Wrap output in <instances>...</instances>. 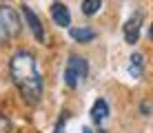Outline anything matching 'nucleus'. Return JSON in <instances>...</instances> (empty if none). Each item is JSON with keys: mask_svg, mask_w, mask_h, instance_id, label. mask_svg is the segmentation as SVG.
Listing matches in <instances>:
<instances>
[{"mask_svg": "<svg viewBox=\"0 0 153 133\" xmlns=\"http://www.w3.org/2000/svg\"><path fill=\"white\" fill-rule=\"evenodd\" d=\"M69 33H71V38L76 42H91V40H96V31L89 29V27H71Z\"/></svg>", "mask_w": 153, "mask_h": 133, "instance_id": "nucleus-8", "label": "nucleus"}, {"mask_svg": "<svg viewBox=\"0 0 153 133\" xmlns=\"http://www.w3.org/2000/svg\"><path fill=\"white\" fill-rule=\"evenodd\" d=\"M67 118H69L67 113H62V115H60V120L56 122V129H53V133H65V126H67Z\"/></svg>", "mask_w": 153, "mask_h": 133, "instance_id": "nucleus-11", "label": "nucleus"}, {"mask_svg": "<svg viewBox=\"0 0 153 133\" xmlns=\"http://www.w3.org/2000/svg\"><path fill=\"white\" fill-rule=\"evenodd\" d=\"M22 16H25V20H27V25H29V29H31V33L36 36V40L38 42H45V31H42V22L38 20V16H36V11L29 7V4H22Z\"/></svg>", "mask_w": 153, "mask_h": 133, "instance_id": "nucleus-5", "label": "nucleus"}, {"mask_svg": "<svg viewBox=\"0 0 153 133\" xmlns=\"http://www.w3.org/2000/svg\"><path fill=\"white\" fill-rule=\"evenodd\" d=\"M9 129H11V122H9V118L4 113H0V133H7Z\"/></svg>", "mask_w": 153, "mask_h": 133, "instance_id": "nucleus-12", "label": "nucleus"}, {"mask_svg": "<svg viewBox=\"0 0 153 133\" xmlns=\"http://www.w3.org/2000/svg\"><path fill=\"white\" fill-rule=\"evenodd\" d=\"M0 22L4 27V33H7V38H16V36L20 33V18L18 13H16V9L7 7V4H0Z\"/></svg>", "mask_w": 153, "mask_h": 133, "instance_id": "nucleus-2", "label": "nucleus"}, {"mask_svg": "<svg viewBox=\"0 0 153 133\" xmlns=\"http://www.w3.org/2000/svg\"><path fill=\"white\" fill-rule=\"evenodd\" d=\"M107 115H109V104H107V100L104 98H98L96 102H93L91 106V118L96 124H100L102 120H107Z\"/></svg>", "mask_w": 153, "mask_h": 133, "instance_id": "nucleus-7", "label": "nucleus"}, {"mask_svg": "<svg viewBox=\"0 0 153 133\" xmlns=\"http://www.w3.org/2000/svg\"><path fill=\"white\" fill-rule=\"evenodd\" d=\"M7 40V33H4V27H2V22H0V45Z\"/></svg>", "mask_w": 153, "mask_h": 133, "instance_id": "nucleus-14", "label": "nucleus"}, {"mask_svg": "<svg viewBox=\"0 0 153 133\" xmlns=\"http://www.w3.org/2000/svg\"><path fill=\"white\" fill-rule=\"evenodd\" d=\"M140 111H142V113H144V115H149V111H151L149 102H142V104H140Z\"/></svg>", "mask_w": 153, "mask_h": 133, "instance_id": "nucleus-13", "label": "nucleus"}, {"mask_svg": "<svg viewBox=\"0 0 153 133\" xmlns=\"http://www.w3.org/2000/svg\"><path fill=\"white\" fill-rule=\"evenodd\" d=\"M80 9H82L84 16H93L98 9H102V0H82Z\"/></svg>", "mask_w": 153, "mask_h": 133, "instance_id": "nucleus-10", "label": "nucleus"}, {"mask_svg": "<svg viewBox=\"0 0 153 133\" xmlns=\"http://www.w3.org/2000/svg\"><path fill=\"white\" fill-rule=\"evenodd\" d=\"M65 71H67V73H71V76L76 78L78 82H80V80H84V78L89 76V62L84 60L82 56H78V53H71Z\"/></svg>", "mask_w": 153, "mask_h": 133, "instance_id": "nucleus-3", "label": "nucleus"}, {"mask_svg": "<svg viewBox=\"0 0 153 133\" xmlns=\"http://www.w3.org/2000/svg\"><path fill=\"white\" fill-rule=\"evenodd\" d=\"M129 73H131V76H133L135 80H140L142 76H144V56H142V53H138V51H135L133 56H131Z\"/></svg>", "mask_w": 153, "mask_h": 133, "instance_id": "nucleus-9", "label": "nucleus"}, {"mask_svg": "<svg viewBox=\"0 0 153 133\" xmlns=\"http://www.w3.org/2000/svg\"><path fill=\"white\" fill-rule=\"evenodd\" d=\"M51 18L58 27H69L71 25V13H69V7L65 2H53L51 4Z\"/></svg>", "mask_w": 153, "mask_h": 133, "instance_id": "nucleus-6", "label": "nucleus"}, {"mask_svg": "<svg viewBox=\"0 0 153 133\" xmlns=\"http://www.w3.org/2000/svg\"><path fill=\"white\" fill-rule=\"evenodd\" d=\"M142 11H135L129 20L124 22V40L126 45H135L140 40V27H142Z\"/></svg>", "mask_w": 153, "mask_h": 133, "instance_id": "nucleus-4", "label": "nucleus"}, {"mask_svg": "<svg viewBox=\"0 0 153 133\" xmlns=\"http://www.w3.org/2000/svg\"><path fill=\"white\" fill-rule=\"evenodd\" d=\"M9 71L20 95L29 104H36L42 98V76L36 56L31 51H16L9 60Z\"/></svg>", "mask_w": 153, "mask_h": 133, "instance_id": "nucleus-1", "label": "nucleus"}, {"mask_svg": "<svg viewBox=\"0 0 153 133\" xmlns=\"http://www.w3.org/2000/svg\"><path fill=\"white\" fill-rule=\"evenodd\" d=\"M82 133H93V131H91V129H84V131H82Z\"/></svg>", "mask_w": 153, "mask_h": 133, "instance_id": "nucleus-15", "label": "nucleus"}]
</instances>
